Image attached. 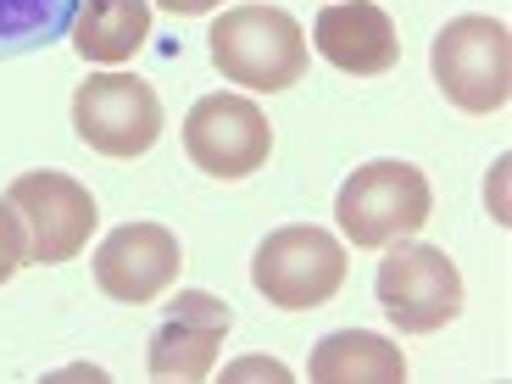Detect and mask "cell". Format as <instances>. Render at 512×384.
<instances>
[{
    "label": "cell",
    "mask_w": 512,
    "mask_h": 384,
    "mask_svg": "<svg viewBox=\"0 0 512 384\" xmlns=\"http://www.w3.org/2000/svg\"><path fill=\"white\" fill-rule=\"evenodd\" d=\"M212 67L240 90H295L307 73V28L284 6H229L206 34Z\"/></svg>",
    "instance_id": "obj_1"
},
{
    "label": "cell",
    "mask_w": 512,
    "mask_h": 384,
    "mask_svg": "<svg viewBox=\"0 0 512 384\" xmlns=\"http://www.w3.org/2000/svg\"><path fill=\"white\" fill-rule=\"evenodd\" d=\"M429 212H435V190L423 179V167L401 156L362 162L334 195V223L357 251H384L390 240H407L429 223Z\"/></svg>",
    "instance_id": "obj_2"
},
{
    "label": "cell",
    "mask_w": 512,
    "mask_h": 384,
    "mask_svg": "<svg viewBox=\"0 0 512 384\" xmlns=\"http://www.w3.org/2000/svg\"><path fill=\"white\" fill-rule=\"evenodd\" d=\"M429 67H435V84L446 90L451 106L462 112H501L512 95V39L501 17H451L446 28L429 45Z\"/></svg>",
    "instance_id": "obj_3"
},
{
    "label": "cell",
    "mask_w": 512,
    "mask_h": 384,
    "mask_svg": "<svg viewBox=\"0 0 512 384\" xmlns=\"http://www.w3.org/2000/svg\"><path fill=\"white\" fill-rule=\"evenodd\" d=\"M251 284L268 307L312 312V307H323V301H334L340 284H346V245L334 240L329 229H318V223L273 229L268 240L256 245Z\"/></svg>",
    "instance_id": "obj_4"
},
{
    "label": "cell",
    "mask_w": 512,
    "mask_h": 384,
    "mask_svg": "<svg viewBox=\"0 0 512 384\" xmlns=\"http://www.w3.org/2000/svg\"><path fill=\"white\" fill-rule=\"evenodd\" d=\"M373 295L401 334H435L462 312V273L440 245H423L407 234V240L384 245Z\"/></svg>",
    "instance_id": "obj_5"
},
{
    "label": "cell",
    "mask_w": 512,
    "mask_h": 384,
    "mask_svg": "<svg viewBox=\"0 0 512 384\" xmlns=\"http://www.w3.org/2000/svg\"><path fill=\"white\" fill-rule=\"evenodd\" d=\"M73 128L90 151L134 162L162 134V95L134 73H90L73 90Z\"/></svg>",
    "instance_id": "obj_6"
},
{
    "label": "cell",
    "mask_w": 512,
    "mask_h": 384,
    "mask_svg": "<svg viewBox=\"0 0 512 384\" xmlns=\"http://www.w3.org/2000/svg\"><path fill=\"white\" fill-rule=\"evenodd\" d=\"M184 151L206 179H251L273 156V123L251 95H201L184 117Z\"/></svg>",
    "instance_id": "obj_7"
},
{
    "label": "cell",
    "mask_w": 512,
    "mask_h": 384,
    "mask_svg": "<svg viewBox=\"0 0 512 384\" xmlns=\"http://www.w3.org/2000/svg\"><path fill=\"white\" fill-rule=\"evenodd\" d=\"M6 201L17 206V218H23L28 229V262H39V268H62V262H73L84 245H90L95 234V195L84 190V184L73 179V173H23V179H12V190H6Z\"/></svg>",
    "instance_id": "obj_8"
},
{
    "label": "cell",
    "mask_w": 512,
    "mask_h": 384,
    "mask_svg": "<svg viewBox=\"0 0 512 384\" xmlns=\"http://www.w3.org/2000/svg\"><path fill=\"white\" fill-rule=\"evenodd\" d=\"M234 329V312L218 295L206 290H179V301L167 307V318L156 323L151 346H145V368L162 384H201L218 368V346Z\"/></svg>",
    "instance_id": "obj_9"
},
{
    "label": "cell",
    "mask_w": 512,
    "mask_h": 384,
    "mask_svg": "<svg viewBox=\"0 0 512 384\" xmlns=\"http://www.w3.org/2000/svg\"><path fill=\"white\" fill-rule=\"evenodd\" d=\"M179 268H184L179 234L162 229V223H123L95 251V284H101V295H112L123 307L156 301L167 284L179 279Z\"/></svg>",
    "instance_id": "obj_10"
},
{
    "label": "cell",
    "mask_w": 512,
    "mask_h": 384,
    "mask_svg": "<svg viewBox=\"0 0 512 384\" xmlns=\"http://www.w3.org/2000/svg\"><path fill=\"white\" fill-rule=\"evenodd\" d=\"M312 39H318L323 62L357 78H379L401 62V34L390 12L373 0H329L312 23Z\"/></svg>",
    "instance_id": "obj_11"
},
{
    "label": "cell",
    "mask_w": 512,
    "mask_h": 384,
    "mask_svg": "<svg viewBox=\"0 0 512 384\" xmlns=\"http://www.w3.org/2000/svg\"><path fill=\"white\" fill-rule=\"evenodd\" d=\"M312 384H407V357L396 340L368 329H340L323 334L307 362Z\"/></svg>",
    "instance_id": "obj_12"
},
{
    "label": "cell",
    "mask_w": 512,
    "mask_h": 384,
    "mask_svg": "<svg viewBox=\"0 0 512 384\" xmlns=\"http://www.w3.org/2000/svg\"><path fill=\"white\" fill-rule=\"evenodd\" d=\"M151 39V0H84L73 17V51L84 62L123 67Z\"/></svg>",
    "instance_id": "obj_13"
},
{
    "label": "cell",
    "mask_w": 512,
    "mask_h": 384,
    "mask_svg": "<svg viewBox=\"0 0 512 384\" xmlns=\"http://www.w3.org/2000/svg\"><path fill=\"white\" fill-rule=\"evenodd\" d=\"M84 0H0V56H23L73 34Z\"/></svg>",
    "instance_id": "obj_14"
},
{
    "label": "cell",
    "mask_w": 512,
    "mask_h": 384,
    "mask_svg": "<svg viewBox=\"0 0 512 384\" xmlns=\"http://www.w3.org/2000/svg\"><path fill=\"white\" fill-rule=\"evenodd\" d=\"M23 262H28V229H23V218H17V206L0 195V284L12 279Z\"/></svg>",
    "instance_id": "obj_15"
},
{
    "label": "cell",
    "mask_w": 512,
    "mask_h": 384,
    "mask_svg": "<svg viewBox=\"0 0 512 384\" xmlns=\"http://www.w3.org/2000/svg\"><path fill=\"white\" fill-rule=\"evenodd\" d=\"M223 379H273V384H290V368H284V362H268V357H251V362L223 368Z\"/></svg>",
    "instance_id": "obj_16"
},
{
    "label": "cell",
    "mask_w": 512,
    "mask_h": 384,
    "mask_svg": "<svg viewBox=\"0 0 512 384\" xmlns=\"http://www.w3.org/2000/svg\"><path fill=\"white\" fill-rule=\"evenodd\" d=\"M156 6H167V12H179V17H201L212 6H223V0H156Z\"/></svg>",
    "instance_id": "obj_17"
}]
</instances>
